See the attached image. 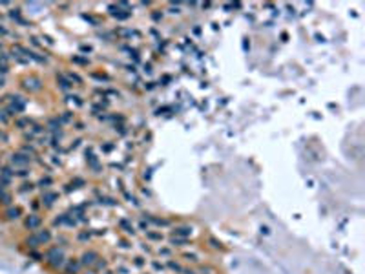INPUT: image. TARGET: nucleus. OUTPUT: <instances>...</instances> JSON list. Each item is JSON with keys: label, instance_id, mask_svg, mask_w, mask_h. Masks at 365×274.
<instances>
[{"label": "nucleus", "instance_id": "2", "mask_svg": "<svg viewBox=\"0 0 365 274\" xmlns=\"http://www.w3.org/2000/svg\"><path fill=\"white\" fill-rule=\"evenodd\" d=\"M175 234H183V236H186V234H190V229H177Z\"/></svg>", "mask_w": 365, "mask_h": 274}, {"label": "nucleus", "instance_id": "1", "mask_svg": "<svg viewBox=\"0 0 365 274\" xmlns=\"http://www.w3.org/2000/svg\"><path fill=\"white\" fill-rule=\"evenodd\" d=\"M97 254L95 252H89V254H84V260H82V263H93V258H95Z\"/></svg>", "mask_w": 365, "mask_h": 274}]
</instances>
